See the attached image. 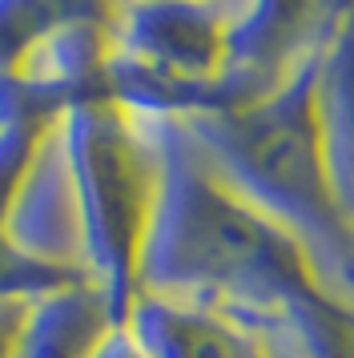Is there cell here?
Wrapping results in <instances>:
<instances>
[{"label":"cell","mask_w":354,"mask_h":358,"mask_svg":"<svg viewBox=\"0 0 354 358\" xmlns=\"http://www.w3.org/2000/svg\"><path fill=\"white\" fill-rule=\"evenodd\" d=\"M153 121L161 133V197L141 294L185 298L257 322H286L306 306L338 302L294 229L229 185L181 121Z\"/></svg>","instance_id":"6da1fadb"},{"label":"cell","mask_w":354,"mask_h":358,"mask_svg":"<svg viewBox=\"0 0 354 358\" xmlns=\"http://www.w3.org/2000/svg\"><path fill=\"white\" fill-rule=\"evenodd\" d=\"M322 45L306 52L270 93L181 125L229 185H238L254 206L302 238L322 274L354 286V229L330 194L322 157Z\"/></svg>","instance_id":"7a4b0ae2"},{"label":"cell","mask_w":354,"mask_h":358,"mask_svg":"<svg viewBox=\"0 0 354 358\" xmlns=\"http://www.w3.org/2000/svg\"><path fill=\"white\" fill-rule=\"evenodd\" d=\"M61 162L77 217V254L105 294L109 322L125 326L141 298L145 245L161 197V133L113 97L69 105L61 117Z\"/></svg>","instance_id":"3957f363"},{"label":"cell","mask_w":354,"mask_h":358,"mask_svg":"<svg viewBox=\"0 0 354 358\" xmlns=\"http://www.w3.org/2000/svg\"><path fill=\"white\" fill-rule=\"evenodd\" d=\"M129 322L153 358H282L257 318L185 298L141 294Z\"/></svg>","instance_id":"277c9868"},{"label":"cell","mask_w":354,"mask_h":358,"mask_svg":"<svg viewBox=\"0 0 354 358\" xmlns=\"http://www.w3.org/2000/svg\"><path fill=\"white\" fill-rule=\"evenodd\" d=\"M318 125L330 194L354 229V8H338L322 45Z\"/></svg>","instance_id":"5b68a950"},{"label":"cell","mask_w":354,"mask_h":358,"mask_svg":"<svg viewBox=\"0 0 354 358\" xmlns=\"http://www.w3.org/2000/svg\"><path fill=\"white\" fill-rule=\"evenodd\" d=\"M109 326L105 294L93 282L64 286L32 302L16 358H89Z\"/></svg>","instance_id":"8992f818"},{"label":"cell","mask_w":354,"mask_h":358,"mask_svg":"<svg viewBox=\"0 0 354 358\" xmlns=\"http://www.w3.org/2000/svg\"><path fill=\"white\" fill-rule=\"evenodd\" d=\"M282 326L302 346L298 358H354V310L342 298L298 310Z\"/></svg>","instance_id":"52a82bcc"},{"label":"cell","mask_w":354,"mask_h":358,"mask_svg":"<svg viewBox=\"0 0 354 358\" xmlns=\"http://www.w3.org/2000/svg\"><path fill=\"white\" fill-rule=\"evenodd\" d=\"M89 358H153V355H149V346L141 342V334L133 330V322H125V326H109L97 338Z\"/></svg>","instance_id":"ba28073f"}]
</instances>
